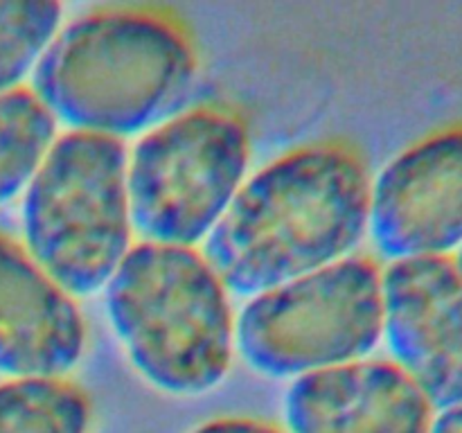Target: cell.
<instances>
[{"label": "cell", "mask_w": 462, "mask_h": 433, "mask_svg": "<svg viewBox=\"0 0 462 433\" xmlns=\"http://www.w3.org/2000/svg\"><path fill=\"white\" fill-rule=\"evenodd\" d=\"M59 138V124L32 88L0 95V206L23 197Z\"/></svg>", "instance_id": "8fae6325"}, {"label": "cell", "mask_w": 462, "mask_h": 433, "mask_svg": "<svg viewBox=\"0 0 462 433\" xmlns=\"http://www.w3.org/2000/svg\"><path fill=\"white\" fill-rule=\"evenodd\" d=\"M454 264H456V269H458L460 275H462V248L454 255Z\"/></svg>", "instance_id": "2e32d148"}, {"label": "cell", "mask_w": 462, "mask_h": 433, "mask_svg": "<svg viewBox=\"0 0 462 433\" xmlns=\"http://www.w3.org/2000/svg\"><path fill=\"white\" fill-rule=\"evenodd\" d=\"M382 341L436 410L462 401V275L454 257L388 262Z\"/></svg>", "instance_id": "ba28073f"}, {"label": "cell", "mask_w": 462, "mask_h": 433, "mask_svg": "<svg viewBox=\"0 0 462 433\" xmlns=\"http://www.w3.org/2000/svg\"><path fill=\"white\" fill-rule=\"evenodd\" d=\"M104 298L126 359L153 388L194 397L224 382L235 356V311L201 251L134 244Z\"/></svg>", "instance_id": "3957f363"}, {"label": "cell", "mask_w": 462, "mask_h": 433, "mask_svg": "<svg viewBox=\"0 0 462 433\" xmlns=\"http://www.w3.org/2000/svg\"><path fill=\"white\" fill-rule=\"evenodd\" d=\"M61 25L54 0H0V95L25 88Z\"/></svg>", "instance_id": "4fadbf2b"}, {"label": "cell", "mask_w": 462, "mask_h": 433, "mask_svg": "<svg viewBox=\"0 0 462 433\" xmlns=\"http://www.w3.org/2000/svg\"><path fill=\"white\" fill-rule=\"evenodd\" d=\"M368 235L388 262L462 248V122L409 144L370 183Z\"/></svg>", "instance_id": "52a82bcc"}, {"label": "cell", "mask_w": 462, "mask_h": 433, "mask_svg": "<svg viewBox=\"0 0 462 433\" xmlns=\"http://www.w3.org/2000/svg\"><path fill=\"white\" fill-rule=\"evenodd\" d=\"M90 400L68 379H5L0 433H88Z\"/></svg>", "instance_id": "7c38bea8"}, {"label": "cell", "mask_w": 462, "mask_h": 433, "mask_svg": "<svg viewBox=\"0 0 462 433\" xmlns=\"http://www.w3.org/2000/svg\"><path fill=\"white\" fill-rule=\"evenodd\" d=\"M382 323V269L352 255L248 298L235 316V350L262 377L293 382L368 359Z\"/></svg>", "instance_id": "8992f818"}, {"label": "cell", "mask_w": 462, "mask_h": 433, "mask_svg": "<svg viewBox=\"0 0 462 433\" xmlns=\"http://www.w3.org/2000/svg\"><path fill=\"white\" fill-rule=\"evenodd\" d=\"M289 433H429L436 409L391 359H359L293 379Z\"/></svg>", "instance_id": "30bf717a"}, {"label": "cell", "mask_w": 462, "mask_h": 433, "mask_svg": "<svg viewBox=\"0 0 462 433\" xmlns=\"http://www.w3.org/2000/svg\"><path fill=\"white\" fill-rule=\"evenodd\" d=\"M120 140L66 131L21 203L23 246L72 298L104 291L134 248Z\"/></svg>", "instance_id": "277c9868"}, {"label": "cell", "mask_w": 462, "mask_h": 433, "mask_svg": "<svg viewBox=\"0 0 462 433\" xmlns=\"http://www.w3.org/2000/svg\"><path fill=\"white\" fill-rule=\"evenodd\" d=\"M370 183L347 144L291 149L248 176L201 253L242 298L337 264L368 235Z\"/></svg>", "instance_id": "6da1fadb"}, {"label": "cell", "mask_w": 462, "mask_h": 433, "mask_svg": "<svg viewBox=\"0 0 462 433\" xmlns=\"http://www.w3.org/2000/svg\"><path fill=\"white\" fill-rule=\"evenodd\" d=\"M429 433H462V401L449 409L436 410Z\"/></svg>", "instance_id": "9a60e30c"}, {"label": "cell", "mask_w": 462, "mask_h": 433, "mask_svg": "<svg viewBox=\"0 0 462 433\" xmlns=\"http://www.w3.org/2000/svg\"><path fill=\"white\" fill-rule=\"evenodd\" d=\"M192 433H289L287 428H280L275 424L262 422L255 418H244V415H224L203 422Z\"/></svg>", "instance_id": "5bb4252c"}, {"label": "cell", "mask_w": 462, "mask_h": 433, "mask_svg": "<svg viewBox=\"0 0 462 433\" xmlns=\"http://www.w3.org/2000/svg\"><path fill=\"white\" fill-rule=\"evenodd\" d=\"M251 135L221 106L179 111L140 135L126 156V192L140 242L197 248L248 179Z\"/></svg>", "instance_id": "5b68a950"}, {"label": "cell", "mask_w": 462, "mask_h": 433, "mask_svg": "<svg viewBox=\"0 0 462 433\" xmlns=\"http://www.w3.org/2000/svg\"><path fill=\"white\" fill-rule=\"evenodd\" d=\"M86 320L21 242L0 233V374L66 379L86 350Z\"/></svg>", "instance_id": "9c48e42d"}, {"label": "cell", "mask_w": 462, "mask_h": 433, "mask_svg": "<svg viewBox=\"0 0 462 433\" xmlns=\"http://www.w3.org/2000/svg\"><path fill=\"white\" fill-rule=\"evenodd\" d=\"M199 72L188 27L153 7H102L63 23L32 93L57 124L125 140L179 113Z\"/></svg>", "instance_id": "7a4b0ae2"}]
</instances>
